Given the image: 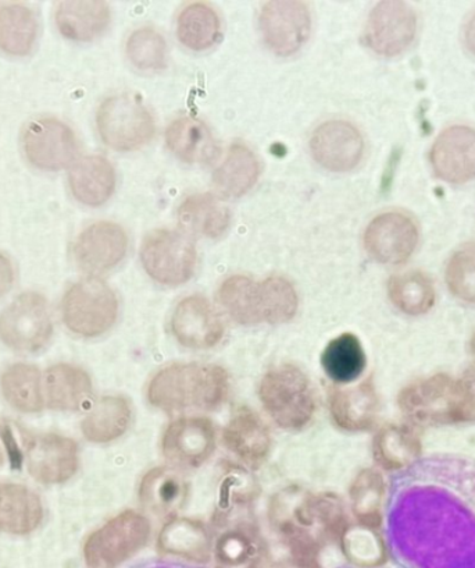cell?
<instances>
[{
    "label": "cell",
    "mask_w": 475,
    "mask_h": 568,
    "mask_svg": "<svg viewBox=\"0 0 475 568\" xmlns=\"http://www.w3.org/2000/svg\"><path fill=\"white\" fill-rule=\"evenodd\" d=\"M111 9L105 2H62L56 9L60 32L69 40L92 41L106 30Z\"/></svg>",
    "instance_id": "obj_29"
},
{
    "label": "cell",
    "mask_w": 475,
    "mask_h": 568,
    "mask_svg": "<svg viewBox=\"0 0 475 568\" xmlns=\"http://www.w3.org/2000/svg\"><path fill=\"white\" fill-rule=\"evenodd\" d=\"M260 30L267 47L280 57H289L308 41L311 16L303 2H267L260 12Z\"/></svg>",
    "instance_id": "obj_13"
},
{
    "label": "cell",
    "mask_w": 475,
    "mask_h": 568,
    "mask_svg": "<svg viewBox=\"0 0 475 568\" xmlns=\"http://www.w3.org/2000/svg\"><path fill=\"white\" fill-rule=\"evenodd\" d=\"M9 462L13 466H19L23 462V456L19 449L18 440L10 425L0 423V466Z\"/></svg>",
    "instance_id": "obj_45"
},
{
    "label": "cell",
    "mask_w": 475,
    "mask_h": 568,
    "mask_svg": "<svg viewBox=\"0 0 475 568\" xmlns=\"http://www.w3.org/2000/svg\"><path fill=\"white\" fill-rule=\"evenodd\" d=\"M270 520L288 551L313 559L347 529L338 497L313 495L302 488L281 490L271 501Z\"/></svg>",
    "instance_id": "obj_1"
},
{
    "label": "cell",
    "mask_w": 475,
    "mask_h": 568,
    "mask_svg": "<svg viewBox=\"0 0 475 568\" xmlns=\"http://www.w3.org/2000/svg\"><path fill=\"white\" fill-rule=\"evenodd\" d=\"M127 57L141 70H161L166 65L165 38L153 29L136 30L127 42Z\"/></svg>",
    "instance_id": "obj_44"
},
{
    "label": "cell",
    "mask_w": 475,
    "mask_h": 568,
    "mask_svg": "<svg viewBox=\"0 0 475 568\" xmlns=\"http://www.w3.org/2000/svg\"><path fill=\"white\" fill-rule=\"evenodd\" d=\"M435 176L450 184L475 180V130L468 125H451L436 136L430 151Z\"/></svg>",
    "instance_id": "obj_14"
},
{
    "label": "cell",
    "mask_w": 475,
    "mask_h": 568,
    "mask_svg": "<svg viewBox=\"0 0 475 568\" xmlns=\"http://www.w3.org/2000/svg\"><path fill=\"white\" fill-rule=\"evenodd\" d=\"M38 21L34 12L24 4L0 7V49L13 57H24L34 47Z\"/></svg>",
    "instance_id": "obj_36"
},
{
    "label": "cell",
    "mask_w": 475,
    "mask_h": 568,
    "mask_svg": "<svg viewBox=\"0 0 475 568\" xmlns=\"http://www.w3.org/2000/svg\"><path fill=\"white\" fill-rule=\"evenodd\" d=\"M23 146L32 165L42 171H62L79 154L73 130L52 118L32 120L23 133Z\"/></svg>",
    "instance_id": "obj_12"
},
{
    "label": "cell",
    "mask_w": 475,
    "mask_h": 568,
    "mask_svg": "<svg viewBox=\"0 0 475 568\" xmlns=\"http://www.w3.org/2000/svg\"><path fill=\"white\" fill-rule=\"evenodd\" d=\"M216 447L215 428L209 419L184 418L168 426L163 453L168 462L182 467H199Z\"/></svg>",
    "instance_id": "obj_18"
},
{
    "label": "cell",
    "mask_w": 475,
    "mask_h": 568,
    "mask_svg": "<svg viewBox=\"0 0 475 568\" xmlns=\"http://www.w3.org/2000/svg\"><path fill=\"white\" fill-rule=\"evenodd\" d=\"M397 407L406 423L419 429L475 424V371L413 381L397 395Z\"/></svg>",
    "instance_id": "obj_2"
},
{
    "label": "cell",
    "mask_w": 475,
    "mask_h": 568,
    "mask_svg": "<svg viewBox=\"0 0 475 568\" xmlns=\"http://www.w3.org/2000/svg\"><path fill=\"white\" fill-rule=\"evenodd\" d=\"M260 163L247 146L235 144L215 173V189L226 199L247 194L258 182Z\"/></svg>",
    "instance_id": "obj_32"
},
{
    "label": "cell",
    "mask_w": 475,
    "mask_h": 568,
    "mask_svg": "<svg viewBox=\"0 0 475 568\" xmlns=\"http://www.w3.org/2000/svg\"><path fill=\"white\" fill-rule=\"evenodd\" d=\"M388 297L402 314L423 316L435 307V284L422 271L397 273L388 282Z\"/></svg>",
    "instance_id": "obj_30"
},
{
    "label": "cell",
    "mask_w": 475,
    "mask_h": 568,
    "mask_svg": "<svg viewBox=\"0 0 475 568\" xmlns=\"http://www.w3.org/2000/svg\"><path fill=\"white\" fill-rule=\"evenodd\" d=\"M102 140L116 151H134L155 134V122L138 98L122 94L102 103L96 116Z\"/></svg>",
    "instance_id": "obj_7"
},
{
    "label": "cell",
    "mask_w": 475,
    "mask_h": 568,
    "mask_svg": "<svg viewBox=\"0 0 475 568\" xmlns=\"http://www.w3.org/2000/svg\"><path fill=\"white\" fill-rule=\"evenodd\" d=\"M158 549L185 560L205 562L211 555V542L200 523L174 520L163 528L158 537Z\"/></svg>",
    "instance_id": "obj_33"
},
{
    "label": "cell",
    "mask_w": 475,
    "mask_h": 568,
    "mask_svg": "<svg viewBox=\"0 0 475 568\" xmlns=\"http://www.w3.org/2000/svg\"><path fill=\"white\" fill-rule=\"evenodd\" d=\"M3 396L10 406L24 413H37L43 407L42 382L38 369L16 364L2 375Z\"/></svg>",
    "instance_id": "obj_38"
},
{
    "label": "cell",
    "mask_w": 475,
    "mask_h": 568,
    "mask_svg": "<svg viewBox=\"0 0 475 568\" xmlns=\"http://www.w3.org/2000/svg\"><path fill=\"white\" fill-rule=\"evenodd\" d=\"M40 497L24 486L0 483V531L24 535L42 521Z\"/></svg>",
    "instance_id": "obj_25"
},
{
    "label": "cell",
    "mask_w": 475,
    "mask_h": 568,
    "mask_svg": "<svg viewBox=\"0 0 475 568\" xmlns=\"http://www.w3.org/2000/svg\"><path fill=\"white\" fill-rule=\"evenodd\" d=\"M469 357H472V368L475 371V332L468 342Z\"/></svg>",
    "instance_id": "obj_49"
},
{
    "label": "cell",
    "mask_w": 475,
    "mask_h": 568,
    "mask_svg": "<svg viewBox=\"0 0 475 568\" xmlns=\"http://www.w3.org/2000/svg\"><path fill=\"white\" fill-rule=\"evenodd\" d=\"M49 406L65 412H74L84 406L92 396V382L89 374L73 365H54L43 379Z\"/></svg>",
    "instance_id": "obj_27"
},
{
    "label": "cell",
    "mask_w": 475,
    "mask_h": 568,
    "mask_svg": "<svg viewBox=\"0 0 475 568\" xmlns=\"http://www.w3.org/2000/svg\"><path fill=\"white\" fill-rule=\"evenodd\" d=\"M227 374L216 365L179 364L165 368L152 379L147 397L167 412L210 409L227 395Z\"/></svg>",
    "instance_id": "obj_3"
},
{
    "label": "cell",
    "mask_w": 475,
    "mask_h": 568,
    "mask_svg": "<svg viewBox=\"0 0 475 568\" xmlns=\"http://www.w3.org/2000/svg\"><path fill=\"white\" fill-rule=\"evenodd\" d=\"M178 223L189 236L217 239L228 229L229 211L215 195H193L179 206Z\"/></svg>",
    "instance_id": "obj_24"
},
{
    "label": "cell",
    "mask_w": 475,
    "mask_h": 568,
    "mask_svg": "<svg viewBox=\"0 0 475 568\" xmlns=\"http://www.w3.org/2000/svg\"><path fill=\"white\" fill-rule=\"evenodd\" d=\"M260 400L266 412L286 429H300L316 412V398L308 376L302 371L282 365L265 375Z\"/></svg>",
    "instance_id": "obj_4"
},
{
    "label": "cell",
    "mask_w": 475,
    "mask_h": 568,
    "mask_svg": "<svg viewBox=\"0 0 475 568\" xmlns=\"http://www.w3.org/2000/svg\"><path fill=\"white\" fill-rule=\"evenodd\" d=\"M464 45L468 49V52L475 57V12L469 16L466 26H464Z\"/></svg>",
    "instance_id": "obj_48"
},
{
    "label": "cell",
    "mask_w": 475,
    "mask_h": 568,
    "mask_svg": "<svg viewBox=\"0 0 475 568\" xmlns=\"http://www.w3.org/2000/svg\"><path fill=\"white\" fill-rule=\"evenodd\" d=\"M218 298L234 321L244 325L260 324L259 283L245 276H233L221 284Z\"/></svg>",
    "instance_id": "obj_39"
},
{
    "label": "cell",
    "mask_w": 475,
    "mask_h": 568,
    "mask_svg": "<svg viewBox=\"0 0 475 568\" xmlns=\"http://www.w3.org/2000/svg\"><path fill=\"white\" fill-rule=\"evenodd\" d=\"M116 294L100 278L90 277L75 283L65 293L63 318L70 331L81 336H100L117 320Z\"/></svg>",
    "instance_id": "obj_6"
},
{
    "label": "cell",
    "mask_w": 475,
    "mask_h": 568,
    "mask_svg": "<svg viewBox=\"0 0 475 568\" xmlns=\"http://www.w3.org/2000/svg\"><path fill=\"white\" fill-rule=\"evenodd\" d=\"M25 449L27 468L42 484H62L79 468V449L63 436H34L27 440Z\"/></svg>",
    "instance_id": "obj_17"
},
{
    "label": "cell",
    "mask_w": 475,
    "mask_h": 568,
    "mask_svg": "<svg viewBox=\"0 0 475 568\" xmlns=\"http://www.w3.org/2000/svg\"><path fill=\"white\" fill-rule=\"evenodd\" d=\"M168 149L179 160L188 163H210L218 155L215 136L200 120L182 118L167 129Z\"/></svg>",
    "instance_id": "obj_26"
},
{
    "label": "cell",
    "mask_w": 475,
    "mask_h": 568,
    "mask_svg": "<svg viewBox=\"0 0 475 568\" xmlns=\"http://www.w3.org/2000/svg\"><path fill=\"white\" fill-rule=\"evenodd\" d=\"M317 163L330 172H349L362 161L364 141L353 124L331 120L317 128L310 140Z\"/></svg>",
    "instance_id": "obj_15"
},
{
    "label": "cell",
    "mask_w": 475,
    "mask_h": 568,
    "mask_svg": "<svg viewBox=\"0 0 475 568\" xmlns=\"http://www.w3.org/2000/svg\"><path fill=\"white\" fill-rule=\"evenodd\" d=\"M188 488L176 471L156 468L142 480L140 497L142 505L157 517H171L182 509Z\"/></svg>",
    "instance_id": "obj_28"
},
{
    "label": "cell",
    "mask_w": 475,
    "mask_h": 568,
    "mask_svg": "<svg viewBox=\"0 0 475 568\" xmlns=\"http://www.w3.org/2000/svg\"><path fill=\"white\" fill-rule=\"evenodd\" d=\"M264 568H321L319 561L313 559V557H306L291 554H288L280 559L271 560L267 562Z\"/></svg>",
    "instance_id": "obj_46"
},
{
    "label": "cell",
    "mask_w": 475,
    "mask_h": 568,
    "mask_svg": "<svg viewBox=\"0 0 475 568\" xmlns=\"http://www.w3.org/2000/svg\"><path fill=\"white\" fill-rule=\"evenodd\" d=\"M172 331L183 346L205 349L221 341L224 325L211 304L195 296L177 305L172 318Z\"/></svg>",
    "instance_id": "obj_19"
},
{
    "label": "cell",
    "mask_w": 475,
    "mask_h": 568,
    "mask_svg": "<svg viewBox=\"0 0 475 568\" xmlns=\"http://www.w3.org/2000/svg\"><path fill=\"white\" fill-rule=\"evenodd\" d=\"M223 438L228 450L247 464L264 462L271 447L269 429L250 409H241L229 419Z\"/></svg>",
    "instance_id": "obj_22"
},
{
    "label": "cell",
    "mask_w": 475,
    "mask_h": 568,
    "mask_svg": "<svg viewBox=\"0 0 475 568\" xmlns=\"http://www.w3.org/2000/svg\"><path fill=\"white\" fill-rule=\"evenodd\" d=\"M259 310L261 322L267 324L291 321L298 310V296L292 284L277 276L259 283Z\"/></svg>",
    "instance_id": "obj_42"
},
{
    "label": "cell",
    "mask_w": 475,
    "mask_h": 568,
    "mask_svg": "<svg viewBox=\"0 0 475 568\" xmlns=\"http://www.w3.org/2000/svg\"><path fill=\"white\" fill-rule=\"evenodd\" d=\"M420 240L417 223L406 213H381L364 232V247L380 264L402 265L416 251Z\"/></svg>",
    "instance_id": "obj_10"
},
{
    "label": "cell",
    "mask_w": 475,
    "mask_h": 568,
    "mask_svg": "<svg viewBox=\"0 0 475 568\" xmlns=\"http://www.w3.org/2000/svg\"><path fill=\"white\" fill-rule=\"evenodd\" d=\"M151 526L145 517L125 511L97 529L84 546L85 562L90 568H116L144 548Z\"/></svg>",
    "instance_id": "obj_5"
},
{
    "label": "cell",
    "mask_w": 475,
    "mask_h": 568,
    "mask_svg": "<svg viewBox=\"0 0 475 568\" xmlns=\"http://www.w3.org/2000/svg\"><path fill=\"white\" fill-rule=\"evenodd\" d=\"M386 483L376 469H363L351 486L352 511L362 526L379 529L384 518Z\"/></svg>",
    "instance_id": "obj_35"
},
{
    "label": "cell",
    "mask_w": 475,
    "mask_h": 568,
    "mask_svg": "<svg viewBox=\"0 0 475 568\" xmlns=\"http://www.w3.org/2000/svg\"><path fill=\"white\" fill-rule=\"evenodd\" d=\"M447 291L458 302L475 307V245L458 248L447 262L445 271Z\"/></svg>",
    "instance_id": "obj_43"
},
{
    "label": "cell",
    "mask_w": 475,
    "mask_h": 568,
    "mask_svg": "<svg viewBox=\"0 0 475 568\" xmlns=\"http://www.w3.org/2000/svg\"><path fill=\"white\" fill-rule=\"evenodd\" d=\"M343 555L352 565L375 568L385 565L388 550L379 529L362 526L347 527L341 537Z\"/></svg>",
    "instance_id": "obj_40"
},
{
    "label": "cell",
    "mask_w": 475,
    "mask_h": 568,
    "mask_svg": "<svg viewBox=\"0 0 475 568\" xmlns=\"http://www.w3.org/2000/svg\"><path fill=\"white\" fill-rule=\"evenodd\" d=\"M417 34V14L405 2H381L371 10L364 41L381 57L405 52Z\"/></svg>",
    "instance_id": "obj_11"
},
{
    "label": "cell",
    "mask_w": 475,
    "mask_h": 568,
    "mask_svg": "<svg viewBox=\"0 0 475 568\" xmlns=\"http://www.w3.org/2000/svg\"><path fill=\"white\" fill-rule=\"evenodd\" d=\"M141 260L147 275L156 282L178 286L194 275L196 250L183 234L155 231L144 240Z\"/></svg>",
    "instance_id": "obj_9"
},
{
    "label": "cell",
    "mask_w": 475,
    "mask_h": 568,
    "mask_svg": "<svg viewBox=\"0 0 475 568\" xmlns=\"http://www.w3.org/2000/svg\"><path fill=\"white\" fill-rule=\"evenodd\" d=\"M14 282V270L12 262L7 255L0 254V297L10 291Z\"/></svg>",
    "instance_id": "obj_47"
},
{
    "label": "cell",
    "mask_w": 475,
    "mask_h": 568,
    "mask_svg": "<svg viewBox=\"0 0 475 568\" xmlns=\"http://www.w3.org/2000/svg\"><path fill=\"white\" fill-rule=\"evenodd\" d=\"M331 414L335 424L348 433H365L373 428L380 414V396L370 379L331 396Z\"/></svg>",
    "instance_id": "obj_21"
},
{
    "label": "cell",
    "mask_w": 475,
    "mask_h": 568,
    "mask_svg": "<svg viewBox=\"0 0 475 568\" xmlns=\"http://www.w3.org/2000/svg\"><path fill=\"white\" fill-rule=\"evenodd\" d=\"M133 412L124 397H103L83 423L85 438L95 444L116 440L128 429Z\"/></svg>",
    "instance_id": "obj_34"
},
{
    "label": "cell",
    "mask_w": 475,
    "mask_h": 568,
    "mask_svg": "<svg viewBox=\"0 0 475 568\" xmlns=\"http://www.w3.org/2000/svg\"><path fill=\"white\" fill-rule=\"evenodd\" d=\"M53 332L47 300L37 293H24L0 315V338L18 352L42 348Z\"/></svg>",
    "instance_id": "obj_8"
},
{
    "label": "cell",
    "mask_w": 475,
    "mask_h": 568,
    "mask_svg": "<svg viewBox=\"0 0 475 568\" xmlns=\"http://www.w3.org/2000/svg\"><path fill=\"white\" fill-rule=\"evenodd\" d=\"M177 32L179 41L193 51H205L221 36L220 19L209 4L193 3L179 14Z\"/></svg>",
    "instance_id": "obj_37"
},
{
    "label": "cell",
    "mask_w": 475,
    "mask_h": 568,
    "mask_svg": "<svg viewBox=\"0 0 475 568\" xmlns=\"http://www.w3.org/2000/svg\"><path fill=\"white\" fill-rule=\"evenodd\" d=\"M373 456L385 471H402L414 466L423 456L420 429L406 420L382 426L374 436Z\"/></svg>",
    "instance_id": "obj_20"
},
{
    "label": "cell",
    "mask_w": 475,
    "mask_h": 568,
    "mask_svg": "<svg viewBox=\"0 0 475 568\" xmlns=\"http://www.w3.org/2000/svg\"><path fill=\"white\" fill-rule=\"evenodd\" d=\"M153 568H167V567H153Z\"/></svg>",
    "instance_id": "obj_50"
},
{
    "label": "cell",
    "mask_w": 475,
    "mask_h": 568,
    "mask_svg": "<svg viewBox=\"0 0 475 568\" xmlns=\"http://www.w3.org/2000/svg\"><path fill=\"white\" fill-rule=\"evenodd\" d=\"M127 247L128 239L123 227L112 222H97L76 239L73 258L81 271L101 275L123 261Z\"/></svg>",
    "instance_id": "obj_16"
},
{
    "label": "cell",
    "mask_w": 475,
    "mask_h": 568,
    "mask_svg": "<svg viewBox=\"0 0 475 568\" xmlns=\"http://www.w3.org/2000/svg\"><path fill=\"white\" fill-rule=\"evenodd\" d=\"M215 568H259L260 546L255 535L245 528L229 529L218 538Z\"/></svg>",
    "instance_id": "obj_41"
},
{
    "label": "cell",
    "mask_w": 475,
    "mask_h": 568,
    "mask_svg": "<svg viewBox=\"0 0 475 568\" xmlns=\"http://www.w3.org/2000/svg\"><path fill=\"white\" fill-rule=\"evenodd\" d=\"M70 187L83 204L100 206L111 199L116 187V173L105 158L86 156L71 169Z\"/></svg>",
    "instance_id": "obj_23"
},
{
    "label": "cell",
    "mask_w": 475,
    "mask_h": 568,
    "mask_svg": "<svg viewBox=\"0 0 475 568\" xmlns=\"http://www.w3.org/2000/svg\"><path fill=\"white\" fill-rule=\"evenodd\" d=\"M321 365L327 376L337 384H353L364 374L368 355L357 335L343 333L324 348Z\"/></svg>",
    "instance_id": "obj_31"
}]
</instances>
